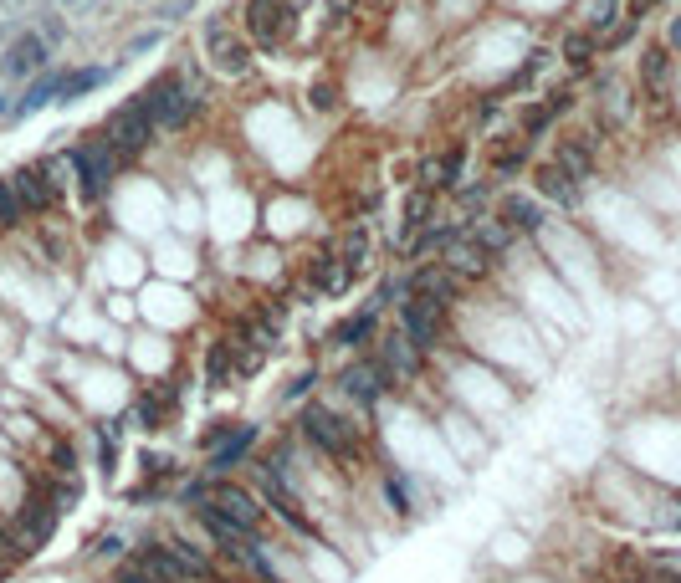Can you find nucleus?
I'll use <instances>...</instances> for the list:
<instances>
[{"instance_id": "obj_25", "label": "nucleus", "mask_w": 681, "mask_h": 583, "mask_svg": "<svg viewBox=\"0 0 681 583\" xmlns=\"http://www.w3.org/2000/svg\"><path fill=\"white\" fill-rule=\"evenodd\" d=\"M236 369V358H231V343H216L210 348V384H226Z\"/></svg>"}, {"instance_id": "obj_3", "label": "nucleus", "mask_w": 681, "mask_h": 583, "mask_svg": "<svg viewBox=\"0 0 681 583\" xmlns=\"http://www.w3.org/2000/svg\"><path fill=\"white\" fill-rule=\"evenodd\" d=\"M200 98H205V93H195L190 82L164 77V82H154L149 93H144V108H149V118H154L159 128H180V123L200 108Z\"/></svg>"}, {"instance_id": "obj_31", "label": "nucleus", "mask_w": 681, "mask_h": 583, "mask_svg": "<svg viewBox=\"0 0 681 583\" xmlns=\"http://www.w3.org/2000/svg\"><path fill=\"white\" fill-rule=\"evenodd\" d=\"M492 164H497V169H502V174H513V169H518V164H523V149H502V154H497V159H492Z\"/></svg>"}, {"instance_id": "obj_23", "label": "nucleus", "mask_w": 681, "mask_h": 583, "mask_svg": "<svg viewBox=\"0 0 681 583\" xmlns=\"http://www.w3.org/2000/svg\"><path fill=\"white\" fill-rule=\"evenodd\" d=\"M425 215H431V195H425V190H415V195H405V236L425 226Z\"/></svg>"}, {"instance_id": "obj_20", "label": "nucleus", "mask_w": 681, "mask_h": 583, "mask_svg": "<svg viewBox=\"0 0 681 583\" xmlns=\"http://www.w3.org/2000/svg\"><path fill=\"white\" fill-rule=\"evenodd\" d=\"M641 77H646L651 93H666V77H671V57H666V47H651V52L641 57Z\"/></svg>"}, {"instance_id": "obj_26", "label": "nucleus", "mask_w": 681, "mask_h": 583, "mask_svg": "<svg viewBox=\"0 0 681 583\" xmlns=\"http://www.w3.org/2000/svg\"><path fill=\"white\" fill-rule=\"evenodd\" d=\"M21 200L11 195V185H6V179H0V231H11V226H21Z\"/></svg>"}, {"instance_id": "obj_18", "label": "nucleus", "mask_w": 681, "mask_h": 583, "mask_svg": "<svg viewBox=\"0 0 681 583\" xmlns=\"http://www.w3.org/2000/svg\"><path fill=\"white\" fill-rule=\"evenodd\" d=\"M538 190L553 195L559 205H574V200H579V185H574V174H569L564 164H543V169H538Z\"/></svg>"}, {"instance_id": "obj_16", "label": "nucleus", "mask_w": 681, "mask_h": 583, "mask_svg": "<svg viewBox=\"0 0 681 583\" xmlns=\"http://www.w3.org/2000/svg\"><path fill=\"white\" fill-rule=\"evenodd\" d=\"M349 282H354V266H349L344 256H318V261H313V287H323L328 297L349 292Z\"/></svg>"}, {"instance_id": "obj_2", "label": "nucleus", "mask_w": 681, "mask_h": 583, "mask_svg": "<svg viewBox=\"0 0 681 583\" xmlns=\"http://www.w3.org/2000/svg\"><path fill=\"white\" fill-rule=\"evenodd\" d=\"M57 517H62V502L47 497V491H31V497L11 512V527L21 537V548L36 553L41 543H52V532H57Z\"/></svg>"}, {"instance_id": "obj_5", "label": "nucleus", "mask_w": 681, "mask_h": 583, "mask_svg": "<svg viewBox=\"0 0 681 583\" xmlns=\"http://www.w3.org/2000/svg\"><path fill=\"white\" fill-rule=\"evenodd\" d=\"M149 139H154V118H149L144 98H134L129 108H118V113L108 118V149H113L118 159L144 154V144H149Z\"/></svg>"}, {"instance_id": "obj_34", "label": "nucleus", "mask_w": 681, "mask_h": 583, "mask_svg": "<svg viewBox=\"0 0 681 583\" xmlns=\"http://www.w3.org/2000/svg\"><path fill=\"white\" fill-rule=\"evenodd\" d=\"M328 11H333V16H349V11H354V0H328Z\"/></svg>"}, {"instance_id": "obj_1", "label": "nucleus", "mask_w": 681, "mask_h": 583, "mask_svg": "<svg viewBox=\"0 0 681 583\" xmlns=\"http://www.w3.org/2000/svg\"><path fill=\"white\" fill-rule=\"evenodd\" d=\"M297 425H303V435H308L313 451H323L328 461H354L359 445H364V425L344 420V415L328 410V405H308Z\"/></svg>"}, {"instance_id": "obj_30", "label": "nucleus", "mask_w": 681, "mask_h": 583, "mask_svg": "<svg viewBox=\"0 0 681 583\" xmlns=\"http://www.w3.org/2000/svg\"><path fill=\"white\" fill-rule=\"evenodd\" d=\"M159 36H164V31H144V36H134V41H129V57H139V52L159 47Z\"/></svg>"}, {"instance_id": "obj_11", "label": "nucleus", "mask_w": 681, "mask_h": 583, "mask_svg": "<svg viewBox=\"0 0 681 583\" xmlns=\"http://www.w3.org/2000/svg\"><path fill=\"white\" fill-rule=\"evenodd\" d=\"M338 384H344V394L354 399V405H364V410H369V405H379V399H385V389H390L385 369H379L374 358H359V364H349Z\"/></svg>"}, {"instance_id": "obj_33", "label": "nucleus", "mask_w": 681, "mask_h": 583, "mask_svg": "<svg viewBox=\"0 0 681 583\" xmlns=\"http://www.w3.org/2000/svg\"><path fill=\"white\" fill-rule=\"evenodd\" d=\"M313 108H333V87H323V82L313 87Z\"/></svg>"}, {"instance_id": "obj_15", "label": "nucleus", "mask_w": 681, "mask_h": 583, "mask_svg": "<svg viewBox=\"0 0 681 583\" xmlns=\"http://www.w3.org/2000/svg\"><path fill=\"white\" fill-rule=\"evenodd\" d=\"M446 266H451L456 277H482L487 266H492V256H487V251H482V246H477L472 236H461V241H456V246L446 251Z\"/></svg>"}, {"instance_id": "obj_4", "label": "nucleus", "mask_w": 681, "mask_h": 583, "mask_svg": "<svg viewBox=\"0 0 681 583\" xmlns=\"http://www.w3.org/2000/svg\"><path fill=\"white\" fill-rule=\"evenodd\" d=\"M446 307L451 302H436V297H405L400 302V333L420 348L431 353L441 343V328H446Z\"/></svg>"}, {"instance_id": "obj_35", "label": "nucleus", "mask_w": 681, "mask_h": 583, "mask_svg": "<svg viewBox=\"0 0 681 583\" xmlns=\"http://www.w3.org/2000/svg\"><path fill=\"white\" fill-rule=\"evenodd\" d=\"M671 47H681V21L671 26Z\"/></svg>"}, {"instance_id": "obj_19", "label": "nucleus", "mask_w": 681, "mask_h": 583, "mask_svg": "<svg viewBox=\"0 0 681 583\" xmlns=\"http://www.w3.org/2000/svg\"><path fill=\"white\" fill-rule=\"evenodd\" d=\"M502 226H507V231H538V226H543V205H533V200H523V195L502 200Z\"/></svg>"}, {"instance_id": "obj_21", "label": "nucleus", "mask_w": 681, "mask_h": 583, "mask_svg": "<svg viewBox=\"0 0 681 583\" xmlns=\"http://www.w3.org/2000/svg\"><path fill=\"white\" fill-rule=\"evenodd\" d=\"M108 72L103 67H82V72H67V87H62V103H77L82 93H93V87H103Z\"/></svg>"}, {"instance_id": "obj_28", "label": "nucleus", "mask_w": 681, "mask_h": 583, "mask_svg": "<svg viewBox=\"0 0 681 583\" xmlns=\"http://www.w3.org/2000/svg\"><path fill=\"white\" fill-rule=\"evenodd\" d=\"M559 164H564V169H569L574 179H584V174H589V144H564Z\"/></svg>"}, {"instance_id": "obj_12", "label": "nucleus", "mask_w": 681, "mask_h": 583, "mask_svg": "<svg viewBox=\"0 0 681 583\" xmlns=\"http://www.w3.org/2000/svg\"><path fill=\"white\" fill-rule=\"evenodd\" d=\"M257 435H262L257 425H236V430H231V435L216 445V451H210V466H205V476L226 481V476H231V471H236V466L251 456V445H257Z\"/></svg>"}, {"instance_id": "obj_13", "label": "nucleus", "mask_w": 681, "mask_h": 583, "mask_svg": "<svg viewBox=\"0 0 681 583\" xmlns=\"http://www.w3.org/2000/svg\"><path fill=\"white\" fill-rule=\"evenodd\" d=\"M36 67H47V41H41V36H16L11 52H6V67H0V72L26 77V72H36Z\"/></svg>"}, {"instance_id": "obj_7", "label": "nucleus", "mask_w": 681, "mask_h": 583, "mask_svg": "<svg viewBox=\"0 0 681 583\" xmlns=\"http://www.w3.org/2000/svg\"><path fill=\"white\" fill-rule=\"evenodd\" d=\"M6 185H11V195L21 200V210L31 215H41V210H52L57 205V195H62V185H57V174H52V164H26V169H16L11 179H6Z\"/></svg>"}, {"instance_id": "obj_36", "label": "nucleus", "mask_w": 681, "mask_h": 583, "mask_svg": "<svg viewBox=\"0 0 681 583\" xmlns=\"http://www.w3.org/2000/svg\"><path fill=\"white\" fill-rule=\"evenodd\" d=\"M0 113H6V103H0Z\"/></svg>"}, {"instance_id": "obj_8", "label": "nucleus", "mask_w": 681, "mask_h": 583, "mask_svg": "<svg viewBox=\"0 0 681 583\" xmlns=\"http://www.w3.org/2000/svg\"><path fill=\"white\" fill-rule=\"evenodd\" d=\"M379 369H385V379H390V389L395 384H405V379H415V369H420V348L405 338V333H390V338H379V348L369 353Z\"/></svg>"}, {"instance_id": "obj_22", "label": "nucleus", "mask_w": 681, "mask_h": 583, "mask_svg": "<svg viewBox=\"0 0 681 583\" xmlns=\"http://www.w3.org/2000/svg\"><path fill=\"white\" fill-rule=\"evenodd\" d=\"M338 256H344L349 266H359V261H369V231L364 226H354L344 241H338Z\"/></svg>"}, {"instance_id": "obj_14", "label": "nucleus", "mask_w": 681, "mask_h": 583, "mask_svg": "<svg viewBox=\"0 0 681 583\" xmlns=\"http://www.w3.org/2000/svg\"><path fill=\"white\" fill-rule=\"evenodd\" d=\"M62 87H67V72H41L21 93L16 113H36V108H47V103H62Z\"/></svg>"}, {"instance_id": "obj_24", "label": "nucleus", "mask_w": 681, "mask_h": 583, "mask_svg": "<svg viewBox=\"0 0 681 583\" xmlns=\"http://www.w3.org/2000/svg\"><path fill=\"white\" fill-rule=\"evenodd\" d=\"M385 486H390V502H395V512H400V517H405V512H415V486H410L400 471H390V481H385Z\"/></svg>"}, {"instance_id": "obj_17", "label": "nucleus", "mask_w": 681, "mask_h": 583, "mask_svg": "<svg viewBox=\"0 0 681 583\" xmlns=\"http://www.w3.org/2000/svg\"><path fill=\"white\" fill-rule=\"evenodd\" d=\"M374 328H379V307H364V312H354V318H344L333 328V343L338 348H359L364 338H374Z\"/></svg>"}, {"instance_id": "obj_27", "label": "nucleus", "mask_w": 681, "mask_h": 583, "mask_svg": "<svg viewBox=\"0 0 681 583\" xmlns=\"http://www.w3.org/2000/svg\"><path fill=\"white\" fill-rule=\"evenodd\" d=\"M589 52H594V36H589V31H574V36H564V57H569L574 67H584V62H589Z\"/></svg>"}, {"instance_id": "obj_10", "label": "nucleus", "mask_w": 681, "mask_h": 583, "mask_svg": "<svg viewBox=\"0 0 681 583\" xmlns=\"http://www.w3.org/2000/svg\"><path fill=\"white\" fill-rule=\"evenodd\" d=\"M205 47H210V57H216L221 72H246V67H251V47H246V41H241L221 16L205 26Z\"/></svg>"}, {"instance_id": "obj_6", "label": "nucleus", "mask_w": 681, "mask_h": 583, "mask_svg": "<svg viewBox=\"0 0 681 583\" xmlns=\"http://www.w3.org/2000/svg\"><path fill=\"white\" fill-rule=\"evenodd\" d=\"M67 164H72L77 179H82V195H88V200H103L108 185H113V164H118V154L108 149V139H93V144L72 149Z\"/></svg>"}, {"instance_id": "obj_29", "label": "nucleus", "mask_w": 681, "mask_h": 583, "mask_svg": "<svg viewBox=\"0 0 681 583\" xmlns=\"http://www.w3.org/2000/svg\"><path fill=\"white\" fill-rule=\"evenodd\" d=\"M615 11H620V0H594V6H589V31H605L610 21H615Z\"/></svg>"}, {"instance_id": "obj_32", "label": "nucleus", "mask_w": 681, "mask_h": 583, "mask_svg": "<svg viewBox=\"0 0 681 583\" xmlns=\"http://www.w3.org/2000/svg\"><path fill=\"white\" fill-rule=\"evenodd\" d=\"M441 164H446V190H451L456 179H461V149H451V154H446Z\"/></svg>"}, {"instance_id": "obj_9", "label": "nucleus", "mask_w": 681, "mask_h": 583, "mask_svg": "<svg viewBox=\"0 0 681 583\" xmlns=\"http://www.w3.org/2000/svg\"><path fill=\"white\" fill-rule=\"evenodd\" d=\"M246 26L257 36V47L277 52L282 36H287V6L282 0H246Z\"/></svg>"}]
</instances>
